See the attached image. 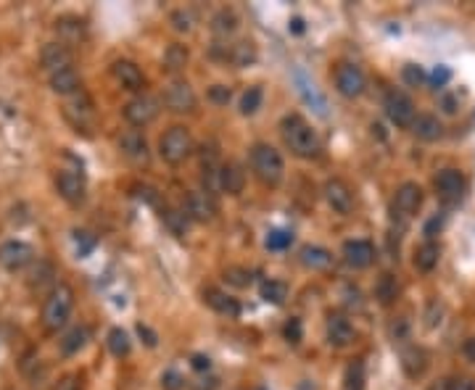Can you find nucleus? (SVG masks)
I'll use <instances>...</instances> for the list:
<instances>
[{
    "instance_id": "nucleus-1",
    "label": "nucleus",
    "mask_w": 475,
    "mask_h": 390,
    "mask_svg": "<svg viewBox=\"0 0 475 390\" xmlns=\"http://www.w3.org/2000/svg\"><path fill=\"white\" fill-rule=\"evenodd\" d=\"M280 130H283V140L288 145L290 151L296 153L299 158H315L319 153V140H317L315 130L303 121L301 117H285L283 119V124H280Z\"/></svg>"
},
{
    "instance_id": "nucleus-2",
    "label": "nucleus",
    "mask_w": 475,
    "mask_h": 390,
    "mask_svg": "<svg viewBox=\"0 0 475 390\" xmlns=\"http://www.w3.org/2000/svg\"><path fill=\"white\" fill-rule=\"evenodd\" d=\"M251 169L259 177V183L267 187H277L285 177V164L280 151L267 143H259L251 148Z\"/></svg>"
},
{
    "instance_id": "nucleus-3",
    "label": "nucleus",
    "mask_w": 475,
    "mask_h": 390,
    "mask_svg": "<svg viewBox=\"0 0 475 390\" xmlns=\"http://www.w3.org/2000/svg\"><path fill=\"white\" fill-rule=\"evenodd\" d=\"M74 309V293L69 285H58L51 290V296L42 306V325L48 327L51 332H58L61 327L69 322V314Z\"/></svg>"
},
{
    "instance_id": "nucleus-4",
    "label": "nucleus",
    "mask_w": 475,
    "mask_h": 390,
    "mask_svg": "<svg viewBox=\"0 0 475 390\" xmlns=\"http://www.w3.org/2000/svg\"><path fill=\"white\" fill-rule=\"evenodd\" d=\"M193 148H196L193 135L188 127H180V124L167 130L158 140V153L167 164H183L185 158L193 153Z\"/></svg>"
},
{
    "instance_id": "nucleus-5",
    "label": "nucleus",
    "mask_w": 475,
    "mask_h": 390,
    "mask_svg": "<svg viewBox=\"0 0 475 390\" xmlns=\"http://www.w3.org/2000/svg\"><path fill=\"white\" fill-rule=\"evenodd\" d=\"M383 108H385V117L391 124L396 127H401V130H412V124H415V103H412V98L404 95V92L399 90H391L385 95V101H383Z\"/></svg>"
},
{
    "instance_id": "nucleus-6",
    "label": "nucleus",
    "mask_w": 475,
    "mask_h": 390,
    "mask_svg": "<svg viewBox=\"0 0 475 390\" xmlns=\"http://www.w3.org/2000/svg\"><path fill=\"white\" fill-rule=\"evenodd\" d=\"M32 259H35V251L24 240H6L0 246V266L8 269V272L24 269V266L32 264Z\"/></svg>"
},
{
    "instance_id": "nucleus-7",
    "label": "nucleus",
    "mask_w": 475,
    "mask_h": 390,
    "mask_svg": "<svg viewBox=\"0 0 475 390\" xmlns=\"http://www.w3.org/2000/svg\"><path fill=\"white\" fill-rule=\"evenodd\" d=\"M365 87H367V79L356 64H341L335 69V90L341 92L343 98H359Z\"/></svg>"
},
{
    "instance_id": "nucleus-8",
    "label": "nucleus",
    "mask_w": 475,
    "mask_h": 390,
    "mask_svg": "<svg viewBox=\"0 0 475 390\" xmlns=\"http://www.w3.org/2000/svg\"><path fill=\"white\" fill-rule=\"evenodd\" d=\"M158 101L151 95H138L132 98L130 103L124 105V119L130 121L132 127H148L151 121H156L158 117Z\"/></svg>"
},
{
    "instance_id": "nucleus-9",
    "label": "nucleus",
    "mask_w": 475,
    "mask_h": 390,
    "mask_svg": "<svg viewBox=\"0 0 475 390\" xmlns=\"http://www.w3.org/2000/svg\"><path fill=\"white\" fill-rule=\"evenodd\" d=\"M185 217L190 221H211L217 217V203L214 195L206 190H193L185 195Z\"/></svg>"
},
{
    "instance_id": "nucleus-10",
    "label": "nucleus",
    "mask_w": 475,
    "mask_h": 390,
    "mask_svg": "<svg viewBox=\"0 0 475 390\" xmlns=\"http://www.w3.org/2000/svg\"><path fill=\"white\" fill-rule=\"evenodd\" d=\"M164 103H167V108L177 111V114H188V111H193V108H196L198 98H196V92H193V87H190L188 82L174 79L169 87H167V92H164Z\"/></svg>"
},
{
    "instance_id": "nucleus-11",
    "label": "nucleus",
    "mask_w": 475,
    "mask_h": 390,
    "mask_svg": "<svg viewBox=\"0 0 475 390\" xmlns=\"http://www.w3.org/2000/svg\"><path fill=\"white\" fill-rule=\"evenodd\" d=\"M322 193H325V201H328V206L335 211V214H351V208H354V193H351V187L343 183V180H328L325 187H322Z\"/></svg>"
},
{
    "instance_id": "nucleus-12",
    "label": "nucleus",
    "mask_w": 475,
    "mask_h": 390,
    "mask_svg": "<svg viewBox=\"0 0 475 390\" xmlns=\"http://www.w3.org/2000/svg\"><path fill=\"white\" fill-rule=\"evenodd\" d=\"M341 256L346 261V266L351 269H367L375 261V248L369 240H346L341 248Z\"/></svg>"
},
{
    "instance_id": "nucleus-13",
    "label": "nucleus",
    "mask_w": 475,
    "mask_h": 390,
    "mask_svg": "<svg viewBox=\"0 0 475 390\" xmlns=\"http://www.w3.org/2000/svg\"><path fill=\"white\" fill-rule=\"evenodd\" d=\"M119 151L124 153V156L130 158L132 164H148V140H145V135L140 130H127L122 132V137H119Z\"/></svg>"
},
{
    "instance_id": "nucleus-14",
    "label": "nucleus",
    "mask_w": 475,
    "mask_h": 390,
    "mask_svg": "<svg viewBox=\"0 0 475 390\" xmlns=\"http://www.w3.org/2000/svg\"><path fill=\"white\" fill-rule=\"evenodd\" d=\"M422 206V187L417 183H404L396 190L394 198V211L407 221L412 214H417V208Z\"/></svg>"
},
{
    "instance_id": "nucleus-15",
    "label": "nucleus",
    "mask_w": 475,
    "mask_h": 390,
    "mask_svg": "<svg viewBox=\"0 0 475 390\" xmlns=\"http://www.w3.org/2000/svg\"><path fill=\"white\" fill-rule=\"evenodd\" d=\"M40 61H42V66H45L51 74H56V71L72 69L74 56H72L69 45H64V42H48V45L42 48V53H40Z\"/></svg>"
},
{
    "instance_id": "nucleus-16",
    "label": "nucleus",
    "mask_w": 475,
    "mask_h": 390,
    "mask_svg": "<svg viewBox=\"0 0 475 390\" xmlns=\"http://www.w3.org/2000/svg\"><path fill=\"white\" fill-rule=\"evenodd\" d=\"M56 187H58V195L69 203H82L85 201V180L77 171L61 169L58 177H56Z\"/></svg>"
},
{
    "instance_id": "nucleus-17",
    "label": "nucleus",
    "mask_w": 475,
    "mask_h": 390,
    "mask_svg": "<svg viewBox=\"0 0 475 390\" xmlns=\"http://www.w3.org/2000/svg\"><path fill=\"white\" fill-rule=\"evenodd\" d=\"M111 74H114V79H117L124 90H132V92L143 90V85H145L143 71L132 64V61H114Z\"/></svg>"
},
{
    "instance_id": "nucleus-18",
    "label": "nucleus",
    "mask_w": 475,
    "mask_h": 390,
    "mask_svg": "<svg viewBox=\"0 0 475 390\" xmlns=\"http://www.w3.org/2000/svg\"><path fill=\"white\" fill-rule=\"evenodd\" d=\"M219 187L227 195H240L246 187V171L238 161H227L219 167Z\"/></svg>"
},
{
    "instance_id": "nucleus-19",
    "label": "nucleus",
    "mask_w": 475,
    "mask_h": 390,
    "mask_svg": "<svg viewBox=\"0 0 475 390\" xmlns=\"http://www.w3.org/2000/svg\"><path fill=\"white\" fill-rule=\"evenodd\" d=\"M435 187H438L444 201H460L462 190H465V177L457 169H444L435 177Z\"/></svg>"
},
{
    "instance_id": "nucleus-20",
    "label": "nucleus",
    "mask_w": 475,
    "mask_h": 390,
    "mask_svg": "<svg viewBox=\"0 0 475 390\" xmlns=\"http://www.w3.org/2000/svg\"><path fill=\"white\" fill-rule=\"evenodd\" d=\"M328 340L330 346H338V348H346L354 340V327L343 314H330L328 316Z\"/></svg>"
},
{
    "instance_id": "nucleus-21",
    "label": "nucleus",
    "mask_w": 475,
    "mask_h": 390,
    "mask_svg": "<svg viewBox=\"0 0 475 390\" xmlns=\"http://www.w3.org/2000/svg\"><path fill=\"white\" fill-rule=\"evenodd\" d=\"M66 117L72 119V124L79 127V130H85L88 124L92 121V103L90 98L85 95V92H77V95H72V101L66 103Z\"/></svg>"
},
{
    "instance_id": "nucleus-22",
    "label": "nucleus",
    "mask_w": 475,
    "mask_h": 390,
    "mask_svg": "<svg viewBox=\"0 0 475 390\" xmlns=\"http://www.w3.org/2000/svg\"><path fill=\"white\" fill-rule=\"evenodd\" d=\"M401 369H404V375L409 380L422 378L425 369H428V353L422 351L420 346H407L401 351Z\"/></svg>"
},
{
    "instance_id": "nucleus-23",
    "label": "nucleus",
    "mask_w": 475,
    "mask_h": 390,
    "mask_svg": "<svg viewBox=\"0 0 475 390\" xmlns=\"http://www.w3.org/2000/svg\"><path fill=\"white\" fill-rule=\"evenodd\" d=\"M256 58H259V53H256V45L249 42V40H240L235 45H224V61H230L233 66L238 69H246V66H253L256 64Z\"/></svg>"
},
{
    "instance_id": "nucleus-24",
    "label": "nucleus",
    "mask_w": 475,
    "mask_h": 390,
    "mask_svg": "<svg viewBox=\"0 0 475 390\" xmlns=\"http://www.w3.org/2000/svg\"><path fill=\"white\" fill-rule=\"evenodd\" d=\"M203 303L214 309L217 314H224V316H238L240 314V306H238L235 298H230L227 293L217 290V287H206L203 290Z\"/></svg>"
},
{
    "instance_id": "nucleus-25",
    "label": "nucleus",
    "mask_w": 475,
    "mask_h": 390,
    "mask_svg": "<svg viewBox=\"0 0 475 390\" xmlns=\"http://www.w3.org/2000/svg\"><path fill=\"white\" fill-rule=\"evenodd\" d=\"M299 256H301L303 266H309V269H315V272H322V269H330V266H333V253L322 246H303Z\"/></svg>"
},
{
    "instance_id": "nucleus-26",
    "label": "nucleus",
    "mask_w": 475,
    "mask_h": 390,
    "mask_svg": "<svg viewBox=\"0 0 475 390\" xmlns=\"http://www.w3.org/2000/svg\"><path fill=\"white\" fill-rule=\"evenodd\" d=\"M412 132H415V137H420L425 143H433L438 140L441 135H444V127H441V121L431 114H422V117L415 119V124H412Z\"/></svg>"
},
{
    "instance_id": "nucleus-27",
    "label": "nucleus",
    "mask_w": 475,
    "mask_h": 390,
    "mask_svg": "<svg viewBox=\"0 0 475 390\" xmlns=\"http://www.w3.org/2000/svg\"><path fill=\"white\" fill-rule=\"evenodd\" d=\"M51 90L58 92V95H66V98L77 95L79 92V74L74 71V69L56 71V74H51Z\"/></svg>"
},
{
    "instance_id": "nucleus-28",
    "label": "nucleus",
    "mask_w": 475,
    "mask_h": 390,
    "mask_svg": "<svg viewBox=\"0 0 475 390\" xmlns=\"http://www.w3.org/2000/svg\"><path fill=\"white\" fill-rule=\"evenodd\" d=\"M438 259H441V248H438V243L428 240V243H422V246L415 251V269H420V272H433L435 266H438Z\"/></svg>"
},
{
    "instance_id": "nucleus-29",
    "label": "nucleus",
    "mask_w": 475,
    "mask_h": 390,
    "mask_svg": "<svg viewBox=\"0 0 475 390\" xmlns=\"http://www.w3.org/2000/svg\"><path fill=\"white\" fill-rule=\"evenodd\" d=\"M56 32H58L64 45L66 42H79V40H85V22L77 16H64L56 22Z\"/></svg>"
},
{
    "instance_id": "nucleus-30",
    "label": "nucleus",
    "mask_w": 475,
    "mask_h": 390,
    "mask_svg": "<svg viewBox=\"0 0 475 390\" xmlns=\"http://www.w3.org/2000/svg\"><path fill=\"white\" fill-rule=\"evenodd\" d=\"M375 298H378L381 306H391L399 298V280L391 272L378 277V282H375Z\"/></svg>"
},
{
    "instance_id": "nucleus-31",
    "label": "nucleus",
    "mask_w": 475,
    "mask_h": 390,
    "mask_svg": "<svg viewBox=\"0 0 475 390\" xmlns=\"http://www.w3.org/2000/svg\"><path fill=\"white\" fill-rule=\"evenodd\" d=\"M238 29V16L235 11H230V8H222V11L214 13V19H211V32L217 35V37H230V35H235Z\"/></svg>"
},
{
    "instance_id": "nucleus-32",
    "label": "nucleus",
    "mask_w": 475,
    "mask_h": 390,
    "mask_svg": "<svg viewBox=\"0 0 475 390\" xmlns=\"http://www.w3.org/2000/svg\"><path fill=\"white\" fill-rule=\"evenodd\" d=\"M259 293H262V300H267V303L283 306L285 298H288V285L280 282V280H264L262 287H259Z\"/></svg>"
},
{
    "instance_id": "nucleus-33",
    "label": "nucleus",
    "mask_w": 475,
    "mask_h": 390,
    "mask_svg": "<svg viewBox=\"0 0 475 390\" xmlns=\"http://www.w3.org/2000/svg\"><path fill=\"white\" fill-rule=\"evenodd\" d=\"M85 346H88V330L85 327H74V330H69L64 338H61V353L64 356H74Z\"/></svg>"
},
{
    "instance_id": "nucleus-34",
    "label": "nucleus",
    "mask_w": 475,
    "mask_h": 390,
    "mask_svg": "<svg viewBox=\"0 0 475 390\" xmlns=\"http://www.w3.org/2000/svg\"><path fill=\"white\" fill-rule=\"evenodd\" d=\"M108 351L114 353L117 359H124V356H130V351H132V340H130V335L122 330V327H114L111 332H108Z\"/></svg>"
},
{
    "instance_id": "nucleus-35",
    "label": "nucleus",
    "mask_w": 475,
    "mask_h": 390,
    "mask_svg": "<svg viewBox=\"0 0 475 390\" xmlns=\"http://www.w3.org/2000/svg\"><path fill=\"white\" fill-rule=\"evenodd\" d=\"M161 219H164V224L169 227L172 235H177V237H185V235H188L190 219L185 217V211H172V208H167V211L161 214Z\"/></svg>"
},
{
    "instance_id": "nucleus-36",
    "label": "nucleus",
    "mask_w": 475,
    "mask_h": 390,
    "mask_svg": "<svg viewBox=\"0 0 475 390\" xmlns=\"http://www.w3.org/2000/svg\"><path fill=\"white\" fill-rule=\"evenodd\" d=\"M185 64H188V48L185 45H169L167 51H164V66L169 69V71H183Z\"/></svg>"
},
{
    "instance_id": "nucleus-37",
    "label": "nucleus",
    "mask_w": 475,
    "mask_h": 390,
    "mask_svg": "<svg viewBox=\"0 0 475 390\" xmlns=\"http://www.w3.org/2000/svg\"><path fill=\"white\" fill-rule=\"evenodd\" d=\"M262 101H264L262 87H249V90L243 92V98H240V114L243 117H253L262 108Z\"/></svg>"
},
{
    "instance_id": "nucleus-38",
    "label": "nucleus",
    "mask_w": 475,
    "mask_h": 390,
    "mask_svg": "<svg viewBox=\"0 0 475 390\" xmlns=\"http://www.w3.org/2000/svg\"><path fill=\"white\" fill-rule=\"evenodd\" d=\"M224 282L238 287V290H243V287H249L253 282V274L246 266H227L224 269Z\"/></svg>"
},
{
    "instance_id": "nucleus-39",
    "label": "nucleus",
    "mask_w": 475,
    "mask_h": 390,
    "mask_svg": "<svg viewBox=\"0 0 475 390\" xmlns=\"http://www.w3.org/2000/svg\"><path fill=\"white\" fill-rule=\"evenodd\" d=\"M343 390H365V364L362 362H354V364L346 369Z\"/></svg>"
},
{
    "instance_id": "nucleus-40",
    "label": "nucleus",
    "mask_w": 475,
    "mask_h": 390,
    "mask_svg": "<svg viewBox=\"0 0 475 390\" xmlns=\"http://www.w3.org/2000/svg\"><path fill=\"white\" fill-rule=\"evenodd\" d=\"M290 243H293V235L285 232V230H272V232L267 235V240H264V246L269 248V251H285Z\"/></svg>"
},
{
    "instance_id": "nucleus-41",
    "label": "nucleus",
    "mask_w": 475,
    "mask_h": 390,
    "mask_svg": "<svg viewBox=\"0 0 475 390\" xmlns=\"http://www.w3.org/2000/svg\"><path fill=\"white\" fill-rule=\"evenodd\" d=\"M401 79L407 82L409 87H420L422 82L428 79V74H425V69L417 64H407L404 69H401Z\"/></svg>"
},
{
    "instance_id": "nucleus-42",
    "label": "nucleus",
    "mask_w": 475,
    "mask_h": 390,
    "mask_svg": "<svg viewBox=\"0 0 475 390\" xmlns=\"http://www.w3.org/2000/svg\"><path fill=\"white\" fill-rule=\"evenodd\" d=\"M283 335H285V340H288L290 346H299L303 338V325H301V319H288L285 322V327H283Z\"/></svg>"
},
{
    "instance_id": "nucleus-43",
    "label": "nucleus",
    "mask_w": 475,
    "mask_h": 390,
    "mask_svg": "<svg viewBox=\"0 0 475 390\" xmlns=\"http://www.w3.org/2000/svg\"><path fill=\"white\" fill-rule=\"evenodd\" d=\"M172 24L177 32H190L193 24H196V19H193V13L190 11H174L172 13Z\"/></svg>"
},
{
    "instance_id": "nucleus-44",
    "label": "nucleus",
    "mask_w": 475,
    "mask_h": 390,
    "mask_svg": "<svg viewBox=\"0 0 475 390\" xmlns=\"http://www.w3.org/2000/svg\"><path fill=\"white\" fill-rule=\"evenodd\" d=\"M388 335H391V340H399V343H401V340H407V335H409V322L407 319H404V316H399V319H396V322H391V327H388Z\"/></svg>"
},
{
    "instance_id": "nucleus-45",
    "label": "nucleus",
    "mask_w": 475,
    "mask_h": 390,
    "mask_svg": "<svg viewBox=\"0 0 475 390\" xmlns=\"http://www.w3.org/2000/svg\"><path fill=\"white\" fill-rule=\"evenodd\" d=\"M444 224H447V214H435V217L428 219V224H425V230H422V232H425L428 240H433L435 235L444 230Z\"/></svg>"
},
{
    "instance_id": "nucleus-46",
    "label": "nucleus",
    "mask_w": 475,
    "mask_h": 390,
    "mask_svg": "<svg viewBox=\"0 0 475 390\" xmlns=\"http://www.w3.org/2000/svg\"><path fill=\"white\" fill-rule=\"evenodd\" d=\"M230 98H233L230 87H224V85H214V87H209V101H211V103L227 105V103H230Z\"/></svg>"
},
{
    "instance_id": "nucleus-47",
    "label": "nucleus",
    "mask_w": 475,
    "mask_h": 390,
    "mask_svg": "<svg viewBox=\"0 0 475 390\" xmlns=\"http://www.w3.org/2000/svg\"><path fill=\"white\" fill-rule=\"evenodd\" d=\"M449 79H451V69L449 66H435L433 74H431V85L433 87H444Z\"/></svg>"
},
{
    "instance_id": "nucleus-48",
    "label": "nucleus",
    "mask_w": 475,
    "mask_h": 390,
    "mask_svg": "<svg viewBox=\"0 0 475 390\" xmlns=\"http://www.w3.org/2000/svg\"><path fill=\"white\" fill-rule=\"evenodd\" d=\"M74 240H77L79 256H88V253L92 251V246H95V240L88 237V232H74Z\"/></svg>"
},
{
    "instance_id": "nucleus-49",
    "label": "nucleus",
    "mask_w": 475,
    "mask_h": 390,
    "mask_svg": "<svg viewBox=\"0 0 475 390\" xmlns=\"http://www.w3.org/2000/svg\"><path fill=\"white\" fill-rule=\"evenodd\" d=\"M183 382H185V380L180 378L177 372H167V375L161 378V388H164V390H180V388H183Z\"/></svg>"
},
{
    "instance_id": "nucleus-50",
    "label": "nucleus",
    "mask_w": 475,
    "mask_h": 390,
    "mask_svg": "<svg viewBox=\"0 0 475 390\" xmlns=\"http://www.w3.org/2000/svg\"><path fill=\"white\" fill-rule=\"evenodd\" d=\"M138 335L143 338V343L148 346V348H156V343H158V335L151 330L148 325H138Z\"/></svg>"
},
{
    "instance_id": "nucleus-51",
    "label": "nucleus",
    "mask_w": 475,
    "mask_h": 390,
    "mask_svg": "<svg viewBox=\"0 0 475 390\" xmlns=\"http://www.w3.org/2000/svg\"><path fill=\"white\" fill-rule=\"evenodd\" d=\"M190 366H193L196 372H209V369H211V359H209V356H203V353H196V356L190 359Z\"/></svg>"
},
{
    "instance_id": "nucleus-52",
    "label": "nucleus",
    "mask_w": 475,
    "mask_h": 390,
    "mask_svg": "<svg viewBox=\"0 0 475 390\" xmlns=\"http://www.w3.org/2000/svg\"><path fill=\"white\" fill-rule=\"evenodd\" d=\"M441 314H444V309H441V306H438V303H431V309H428V316H425V319H428V327H438L441 325Z\"/></svg>"
},
{
    "instance_id": "nucleus-53",
    "label": "nucleus",
    "mask_w": 475,
    "mask_h": 390,
    "mask_svg": "<svg viewBox=\"0 0 475 390\" xmlns=\"http://www.w3.org/2000/svg\"><path fill=\"white\" fill-rule=\"evenodd\" d=\"M441 108H444V114H457V98L454 95H444L441 98Z\"/></svg>"
},
{
    "instance_id": "nucleus-54",
    "label": "nucleus",
    "mask_w": 475,
    "mask_h": 390,
    "mask_svg": "<svg viewBox=\"0 0 475 390\" xmlns=\"http://www.w3.org/2000/svg\"><path fill=\"white\" fill-rule=\"evenodd\" d=\"M288 32H293V35H303V32H306V26H303V19L293 16V19L288 22Z\"/></svg>"
},
{
    "instance_id": "nucleus-55",
    "label": "nucleus",
    "mask_w": 475,
    "mask_h": 390,
    "mask_svg": "<svg viewBox=\"0 0 475 390\" xmlns=\"http://www.w3.org/2000/svg\"><path fill=\"white\" fill-rule=\"evenodd\" d=\"M449 390H475V382L473 380H454V382H449Z\"/></svg>"
},
{
    "instance_id": "nucleus-56",
    "label": "nucleus",
    "mask_w": 475,
    "mask_h": 390,
    "mask_svg": "<svg viewBox=\"0 0 475 390\" xmlns=\"http://www.w3.org/2000/svg\"><path fill=\"white\" fill-rule=\"evenodd\" d=\"M138 198H145V201H148V203H151V206H156V193H153V190H151V187H138Z\"/></svg>"
},
{
    "instance_id": "nucleus-57",
    "label": "nucleus",
    "mask_w": 475,
    "mask_h": 390,
    "mask_svg": "<svg viewBox=\"0 0 475 390\" xmlns=\"http://www.w3.org/2000/svg\"><path fill=\"white\" fill-rule=\"evenodd\" d=\"M465 356H467V362H473L475 364V338H470V340H465Z\"/></svg>"
},
{
    "instance_id": "nucleus-58",
    "label": "nucleus",
    "mask_w": 475,
    "mask_h": 390,
    "mask_svg": "<svg viewBox=\"0 0 475 390\" xmlns=\"http://www.w3.org/2000/svg\"><path fill=\"white\" fill-rule=\"evenodd\" d=\"M346 293H349V298H346V303H349V306H362V300H359V290H351V287H349V290H346Z\"/></svg>"
},
{
    "instance_id": "nucleus-59",
    "label": "nucleus",
    "mask_w": 475,
    "mask_h": 390,
    "mask_svg": "<svg viewBox=\"0 0 475 390\" xmlns=\"http://www.w3.org/2000/svg\"><path fill=\"white\" fill-rule=\"evenodd\" d=\"M372 135H378L381 140H385V132H383V124H372Z\"/></svg>"
},
{
    "instance_id": "nucleus-60",
    "label": "nucleus",
    "mask_w": 475,
    "mask_h": 390,
    "mask_svg": "<svg viewBox=\"0 0 475 390\" xmlns=\"http://www.w3.org/2000/svg\"><path fill=\"white\" fill-rule=\"evenodd\" d=\"M433 390H449V382H441V388H438V385H435Z\"/></svg>"
},
{
    "instance_id": "nucleus-61",
    "label": "nucleus",
    "mask_w": 475,
    "mask_h": 390,
    "mask_svg": "<svg viewBox=\"0 0 475 390\" xmlns=\"http://www.w3.org/2000/svg\"><path fill=\"white\" fill-rule=\"evenodd\" d=\"M64 390H74V388H64Z\"/></svg>"
}]
</instances>
